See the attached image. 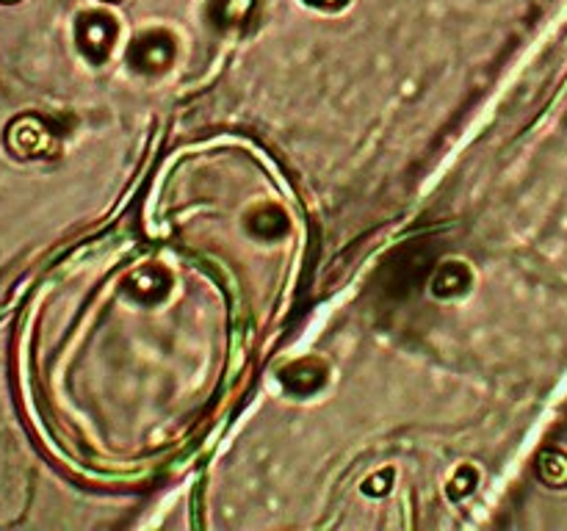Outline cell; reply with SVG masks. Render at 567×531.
Listing matches in <instances>:
<instances>
[{
  "mask_svg": "<svg viewBox=\"0 0 567 531\" xmlns=\"http://www.w3.org/2000/svg\"><path fill=\"white\" fill-rule=\"evenodd\" d=\"M0 3H14V0H0Z\"/></svg>",
  "mask_w": 567,
  "mask_h": 531,
  "instance_id": "cell-1",
  "label": "cell"
}]
</instances>
